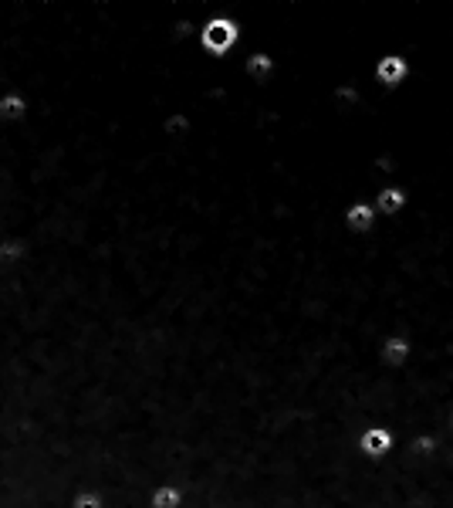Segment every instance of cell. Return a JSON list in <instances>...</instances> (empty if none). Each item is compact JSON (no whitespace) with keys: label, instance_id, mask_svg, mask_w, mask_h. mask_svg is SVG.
Instances as JSON below:
<instances>
[{"label":"cell","instance_id":"277c9868","mask_svg":"<svg viewBox=\"0 0 453 508\" xmlns=\"http://www.w3.org/2000/svg\"><path fill=\"white\" fill-rule=\"evenodd\" d=\"M379 207H382L386 214L399 210V207H403V194H399V190H386V194L379 196Z\"/></svg>","mask_w":453,"mask_h":508},{"label":"cell","instance_id":"8992f818","mask_svg":"<svg viewBox=\"0 0 453 508\" xmlns=\"http://www.w3.org/2000/svg\"><path fill=\"white\" fill-rule=\"evenodd\" d=\"M403 352H406V342H403V339H393V342L386 346V359L399 363V359H403Z\"/></svg>","mask_w":453,"mask_h":508},{"label":"cell","instance_id":"5b68a950","mask_svg":"<svg viewBox=\"0 0 453 508\" xmlns=\"http://www.w3.org/2000/svg\"><path fill=\"white\" fill-rule=\"evenodd\" d=\"M386 444H389V437H386L382 430H372V434L365 437V448H369V450H382Z\"/></svg>","mask_w":453,"mask_h":508},{"label":"cell","instance_id":"6da1fadb","mask_svg":"<svg viewBox=\"0 0 453 508\" xmlns=\"http://www.w3.org/2000/svg\"><path fill=\"white\" fill-rule=\"evenodd\" d=\"M234 38H237V31H234V24H230V20H213L207 31H203V41H207V48H213V51H224V48H230V44H234Z\"/></svg>","mask_w":453,"mask_h":508},{"label":"cell","instance_id":"52a82bcc","mask_svg":"<svg viewBox=\"0 0 453 508\" xmlns=\"http://www.w3.org/2000/svg\"><path fill=\"white\" fill-rule=\"evenodd\" d=\"M0 116H20L18 98H4V102H0Z\"/></svg>","mask_w":453,"mask_h":508},{"label":"cell","instance_id":"ba28073f","mask_svg":"<svg viewBox=\"0 0 453 508\" xmlns=\"http://www.w3.org/2000/svg\"><path fill=\"white\" fill-rule=\"evenodd\" d=\"M166 505H176V495H159V508Z\"/></svg>","mask_w":453,"mask_h":508},{"label":"cell","instance_id":"7a4b0ae2","mask_svg":"<svg viewBox=\"0 0 453 508\" xmlns=\"http://www.w3.org/2000/svg\"><path fill=\"white\" fill-rule=\"evenodd\" d=\"M403 75H406V65H403L399 58H386L382 65H379V79L389 81V85H396Z\"/></svg>","mask_w":453,"mask_h":508},{"label":"cell","instance_id":"3957f363","mask_svg":"<svg viewBox=\"0 0 453 508\" xmlns=\"http://www.w3.org/2000/svg\"><path fill=\"white\" fill-rule=\"evenodd\" d=\"M349 224H352L356 231H365V227L372 224V210H369V207H359V203H356V207L349 210Z\"/></svg>","mask_w":453,"mask_h":508}]
</instances>
